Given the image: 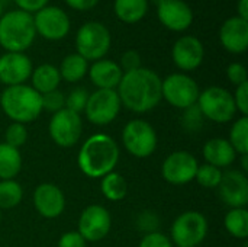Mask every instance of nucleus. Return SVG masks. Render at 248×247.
<instances>
[{
    "label": "nucleus",
    "instance_id": "nucleus-1",
    "mask_svg": "<svg viewBox=\"0 0 248 247\" xmlns=\"http://www.w3.org/2000/svg\"><path fill=\"white\" fill-rule=\"evenodd\" d=\"M116 92L121 105L135 114L150 112L163 99L161 79L155 71L147 67L124 73Z\"/></svg>",
    "mask_w": 248,
    "mask_h": 247
},
{
    "label": "nucleus",
    "instance_id": "nucleus-2",
    "mask_svg": "<svg viewBox=\"0 0 248 247\" xmlns=\"http://www.w3.org/2000/svg\"><path fill=\"white\" fill-rule=\"evenodd\" d=\"M119 146L108 134L99 132L90 135L80 147L77 165L90 179H102L113 172L119 162Z\"/></svg>",
    "mask_w": 248,
    "mask_h": 247
},
{
    "label": "nucleus",
    "instance_id": "nucleus-3",
    "mask_svg": "<svg viewBox=\"0 0 248 247\" xmlns=\"http://www.w3.org/2000/svg\"><path fill=\"white\" fill-rule=\"evenodd\" d=\"M0 106L12 122H33L42 112L41 95L28 84L4 87L0 95Z\"/></svg>",
    "mask_w": 248,
    "mask_h": 247
},
{
    "label": "nucleus",
    "instance_id": "nucleus-4",
    "mask_svg": "<svg viewBox=\"0 0 248 247\" xmlns=\"http://www.w3.org/2000/svg\"><path fill=\"white\" fill-rule=\"evenodd\" d=\"M35 38L32 15L19 9L3 13L0 17V47L6 52H25Z\"/></svg>",
    "mask_w": 248,
    "mask_h": 247
},
{
    "label": "nucleus",
    "instance_id": "nucleus-5",
    "mask_svg": "<svg viewBox=\"0 0 248 247\" xmlns=\"http://www.w3.org/2000/svg\"><path fill=\"white\" fill-rule=\"evenodd\" d=\"M112 45V35L100 22H86L76 33V49L87 61L105 58Z\"/></svg>",
    "mask_w": 248,
    "mask_h": 247
},
{
    "label": "nucleus",
    "instance_id": "nucleus-6",
    "mask_svg": "<svg viewBox=\"0 0 248 247\" xmlns=\"http://www.w3.org/2000/svg\"><path fill=\"white\" fill-rule=\"evenodd\" d=\"M196 105L203 118L217 124H227L232 121L237 114L232 93L221 86H211L202 90Z\"/></svg>",
    "mask_w": 248,
    "mask_h": 247
},
{
    "label": "nucleus",
    "instance_id": "nucleus-7",
    "mask_svg": "<svg viewBox=\"0 0 248 247\" xmlns=\"http://www.w3.org/2000/svg\"><path fill=\"white\" fill-rule=\"evenodd\" d=\"M201 89L193 77L186 73H173L161 80V98L177 109L196 105Z\"/></svg>",
    "mask_w": 248,
    "mask_h": 247
},
{
    "label": "nucleus",
    "instance_id": "nucleus-8",
    "mask_svg": "<svg viewBox=\"0 0 248 247\" xmlns=\"http://www.w3.org/2000/svg\"><path fill=\"white\" fill-rule=\"evenodd\" d=\"M157 143L154 127L144 119H131L122 130V144L125 150L137 159L150 157L155 151Z\"/></svg>",
    "mask_w": 248,
    "mask_h": 247
},
{
    "label": "nucleus",
    "instance_id": "nucleus-9",
    "mask_svg": "<svg viewBox=\"0 0 248 247\" xmlns=\"http://www.w3.org/2000/svg\"><path fill=\"white\" fill-rule=\"evenodd\" d=\"M170 234L177 247H198L206 239L208 220L198 211H185L173 221Z\"/></svg>",
    "mask_w": 248,
    "mask_h": 247
},
{
    "label": "nucleus",
    "instance_id": "nucleus-10",
    "mask_svg": "<svg viewBox=\"0 0 248 247\" xmlns=\"http://www.w3.org/2000/svg\"><path fill=\"white\" fill-rule=\"evenodd\" d=\"M121 106V99L116 90L96 89L93 93H89L84 112L86 118L92 124L97 127H105L118 118Z\"/></svg>",
    "mask_w": 248,
    "mask_h": 247
},
{
    "label": "nucleus",
    "instance_id": "nucleus-11",
    "mask_svg": "<svg viewBox=\"0 0 248 247\" xmlns=\"http://www.w3.org/2000/svg\"><path fill=\"white\" fill-rule=\"evenodd\" d=\"M51 140L62 147L70 148L78 143L83 132V121L80 114H76L67 108L52 114V118L48 125Z\"/></svg>",
    "mask_w": 248,
    "mask_h": 247
},
{
    "label": "nucleus",
    "instance_id": "nucleus-12",
    "mask_svg": "<svg viewBox=\"0 0 248 247\" xmlns=\"http://www.w3.org/2000/svg\"><path fill=\"white\" fill-rule=\"evenodd\" d=\"M33 25L36 35H41L48 41H60L70 33L71 22L68 15L58 6H45L35 15Z\"/></svg>",
    "mask_w": 248,
    "mask_h": 247
},
{
    "label": "nucleus",
    "instance_id": "nucleus-13",
    "mask_svg": "<svg viewBox=\"0 0 248 247\" xmlns=\"http://www.w3.org/2000/svg\"><path fill=\"white\" fill-rule=\"evenodd\" d=\"M198 167L199 162L192 153L186 150L173 151L161 165V176L171 185H186L195 181Z\"/></svg>",
    "mask_w": 248,
    "mask_h": 247
},
{
    "label": "nucleus",
    "instance_id": "nucleus-14",
    "mask_svg": "<svg viewBox=\"0 0 248 247\" xmlns=\"http://www.w3.org/2000/svg\"><path fill=\"white\" fill-rule=\"evenodd\" d=\"M112 227V217L109 211L99 204L86 207L78 218V234L86 242H100L105 239Z\"/></svg>",
    "mask_w": 248,
    "mask_h": 247
},
{
    "label": "nucleus",
    "instance_id": "nucleus-15",
    "mask_svg": "<svg viewBox=\"0 0 248 247\" xmlns=\"http://www.w3.org/2000/svg\"><path fill=\"white\" fill-rule=\"evenodd\" d=\"M160 23L173 32H183L193 23V10L185 0H154Z\"/></svg>",
    "mask_w": 248,
    "mask_h": 247
},
{
    "label": "nucleus",
    "instance_id": "nucleus-16",
    "mask_svg": "<svg viewBox=\"0 0 248 247\" xmlns=\"http://www.w3.org/2000/svg\"><path fill=\"white\" fill-rule=\"evenodd\" d=\"M205 58V47L198 36L183 35L171 48V60L182 71H193L199 68Z\"/></svg>",
    "mask_w": 248,
    "mask_h": 247
},
{
    "label": "nucleus",
    "instance_id": "nucleus-17",
    "mask_svg": "<svg viewBox=\"0 0 248 247\" xmlns=\"http://www.w3.org/2000/svg\"><path fill=\"white\" fill-rule=\"evenodd\" d=\"M33 66L25 52H4L0 55V83L6 87L25 84L32 74Z\"/></svg>",
    "mask_w": 248,
    "mask_h": 247
},
{
    "label": "nucleus",
    "instance_id": "nucleus-18",
    "mask_svg": "<svg viewBox=\"0 0 248 247\" xmlns=\"http://www.w3.org/2000/svg\"><path fill=\"white\" fill-rule=\"evenodd\" d=\"M219 198L230 208H246L248 204V178L241 170H228L222 173L217 188Z\"/></svg>",
    "mask_w": 248,
    "mask_h": 247
},
{
    "label": "nucleus",
    "instance_id": "nucleus-19",
    "mask_svg": "<svg viewBox=\"0 0 248 247\" xmlns=\"http://www.w3.org/2000/svg\"><path fill=\"white\" fill-rule=\"evenodd\" d=\"M33 207L44 218H57L65 210V197L62 191L49 182L41 183L33 191Z\"/></svg>",
    "mask_w": 248,
    "mask_h": 247
},
{
    "label": "nucleus",
    "instance_id": "nucleus-20",
    "mask_svg": "<svg viewBox=\"0 0 248 247\" xmlns=\"http://www.w3.org/2000/svg\"><path fill=\"white\" fill-rule=\"evenodd\" d=\"M219 42L231 54H243L248 48V22L238 16L228 17L219 28Z\"/></svg>",
    "mask_w": 248,
    "mask_h": 247
},
{
    "label": "nucleus",
    "instance_id": "nucleus-21",
    "mask_svg": "<svg viewBox=\"0 0 248 247\" xmlns=\"http://www.w3.org/2000/svg\"><path fill=\"white\" fill-rule=\"evenodd\" d=\"M87 74L90 77V82L97 89L116 90V87L121 83V79L124 76V71L121 70V67L116 61L102 58V60L93 61V64L89 67Z\"/></svg>",
    "mask_w": 248,
    "mask_h": 247
},
{
    "label": "nucleus",
    "instance_id": "nucleus-22",
    "mask_svg": "<svg viewBox=\"0 0 248 247\" xmlns=\"http://www.w3.org/2000/svg\"><path fill=\"white\" fill-rule=\"evenodd\" d=\"M202 153H203V159L206 165L215 166L221 170L225 167H230L237 159V153L230 144V141L225 138H219V137L208 140L203 146Z\"/></svg>",
    "mask_w": 248,
    "mask_h": 247
},
{
    "label": "nucleus",
    "instance_id": "nucleus-23",
    "mask_svg": "<svg viewBox=\"0 0 248 247\" xmlns=\"http://www.w3.org/2000/svg\"><path fill=\"white\" fill-rule=\"evenodd\" d=\"M31 82H32V87L39 95H45L52 90H57L61 83V76H60L58 67L48 64V63L38 66L36 68L32 70Z\"/></svg>",
    "mask_w": 248,
    "mask_h": 247
},
{
    "label": "nucleus",
    "instance_id": "nucleus-24",
    "mask_svg": "<svg viewBox=\"0 0 248 247\" xmlns=\"http://www.w3.org/2000/svg\"><path fill=\"white\" fill-rule=\"evenodd\" d=\"M148 7H150L148 0H115L113 1L115 16L126 25H135L141 22L148 13Z\"/></svg>",
    "mask_w": 248,
    "mask_h": 247
},
{
    "label": "nucleus",
    "instance_id": "nucleus-25",
    "mask_svg": "<svg viewBox=\"0 0 248 247\" xmlns=\"http://www.w3.org/2000/svg\"><path fill=\"white\" fill-rule=\"evenodd\" d=\"M58 71L61 80H65L67 83H77L86 77L89 71V61L84 60L80 54L73 52L62 58Z\"/></svg>",
    "mask_w": 248,
    "mask_h": 247
},
{
    "label": "nucleus",
    "instance_id": "nucleus-26",
    "mask_svg": "<svg viewBox=\"0 0 248 247\" xmlns=\"http://www.w3.org/2000/svg\"><path fill=\"white\" fill-rule=\"evenodd\" d=\"M22 169V156L19 148L0 143V181L15 179Z\"/></svg>",
    "mask_w": 248,
    "mask_h": 247
},
{
    "label": "nucleus",
    "instance_id": "nucleus-27",
    "mask_svg": "<svg viewBox=\"0 0 248 247\" xmlns=\"http://www.w3.org/2000/svg\"><path fill=\"white\" fill-rule=\"evenodd\" d=\"M100 191L106 199H109L112 202H118L126 197L128 185H126V181L124 179V176L113 170L102 178Z\"/></svg>",
    "mask_w": 248,
    "mask_h": 247
},
{
    "label": "nucleus",
    "instance_id": "nucleus-28",
    "mask_svg": "<svg viewBox=\"0 0 248 247\" xmlns=\"http://www.w3.org/2000/svg\"><path fill=\"white\" fill-rule=\"evenodd\" d=\"M225 230L238 240L248 237V211L246 208H231L224 220Z\"/></svg>",
    "mask_w": 248,
    "mask_h": 247
},
{
    "label": "nucleus",
    "instance_id": "nucleus-29",
    "mask_svg": "<svg viewBox=\"0 0 248 247\" xmlns=\"http://www.w3.org/2000/svg\"><path fill=\"white\" fill-rule=\"evenodd\" d=\"M23 199V189L15 179L0 181V210H12Z\"/></svg>",
    "mask_w": 248,
    "mask_h": 247
},
{
    "label": "nucleus",
    "instance_id": "nucleus-30",
    "mask_svg": "<svg viewBox=\"0 0 248 247\" xmlns=\"http://www.w3.org/2000/svg\"><path fill=\"white\" fill-rule=\"evenodd\" d=\"M230 144L235 150L237 154H248V118H238L230 131Z\"/></svg>",
    "mask_w": 248,
    "mask_h": 247
},
{
    "label": "nucleus",
    "instance_id": "nucleus-31",
    "mask_svg": "<svg viewBox=\"0 0 248 247\" xmlns=\"http://www.w3.org/2000/svg\"><path fill=\"white\" fill-rule=\"evenodd\" d=\"M222 170L215 167V166H211V165H199L198 167V172H196V176H195V181L206 188V189H215L219 186L221 183V179H222Z\"/></svg>",
    "mask_w": 248,
    "mask_h": 247
},
{
    "label": "nucleus",
    "instance_id": "nucleus-32",
    "mask_svg": "<svg viewBox=\"0 0 248 247\" xmlns=\"http://www.w3.org/2000/svg\"><path fill=\"white\" fill-rule=\"evenodd\" d=\"M26 141H28V130L23 124L12 122L6 128V132H4V143L6 144L12 146L15 148H19Z\"/></svg>",
    "mask_w": 248,
    "mask_h": 247
},
{
    "label": "nucleus",
    "instance_id": "nucleus-33",
    "mask_svg": "<svg viewBox=\"0 0 248 247\" xmlns=\"http://www.w3.org/2000/svg\"><path fill=\"white\" fill-rule=\"evenodd\" d=\"M87 99H89V92L83 87H76L65 96V108L76 114H81L84 112Z\"/></svg>",
    "mask_w": 248,
    "mask_h": 247
},
{
    "label": "nucleus",
    "instance_id": "nucleus-34",
    "mask_svg": "<svg viewBox=\"0 0 248 247\" xmlns=\"http://www.w3.org/2000/svg\"><path fill=\"white\" fill-rule=\"evenodd\" d=\"M41 100H42V111H46L51 114H55L65 108V95L60 92L58 89L49 93L41 95Z\"/></svg>",
    "mask_w": 248,
    "mask_h": 247
},
{
    "label": "nucleus",
    "instance_id": "nucleus-35",
    "mask_svg": "<svg viewBox=\"0 0 248 247\" xmlns=\"http://www.w3.org/2000/svg\"><path fill=\"white\" fill-rule=\"evenodd\" d=\"M183 125L187 131H198L203 125V115L201 114L198 105H193V106L185 109Z\"/></svg>",
    "mask_w": 248,
    "mask_h": 247
},
{
    "label": "nucleus",
    "instance_id": "nucleus-36",
    "mask_svg": "<svg viewBox=\"0 0 248 247\" xmlns=\"http://www.w3.org/2000/svg\"><path fill=\"white\" fill-rule=\"evenodd\" d=\"M121 70L124 73H128V71H134L137 68H141V55L138 51L135 49H128L122 54L121 57V63H118Z\"/></svg>",
    "mask_w": 248,
    "mask_h": 247
},
{
    "label": "nucleus",
    "instance_id": "nucleus-37",
    "mask_svg": "<svg viewBox=\"0 0 248 247\" xmlns=\"http://www.w3.org/2000/svg\"><path fill=\"white\" fill-rule=\"evenodd\" d=\"M138 247H173V243L166 234L160 231H153V233H147L141 239Z\"/></svg>",
    "mask_w": 248,
    "mask_h": 247
},
{
    "label": "nucleus",
    "instance_id": "nucleus-38",
    "mask_svg": "<svg viewBox=\"0 0 248 247\" xmlns=\"http://www.w3.org/2000/svg\"><path fill=\"white\" fill-rule=\"evenodd\" d=\"M234 102H235V108L237 112L241 114V116H247L248 115V82L243 83L240 86L235 87V92L232 93Z\"/></svg>",
    "mask_w": 248,
    "mask_h": 247
},
{
    "label": "nucleus",
    "instance_id": "nucleus-39",
    "mask_svg": "<svg viewBox=\"0 0 248 247\" xmlns=\"http://www.w3.org/2000/svg\"><path fill=\"white\" fill-rule=\"evenodd\" d=\"M227 77L237 87L243 83H247V68L241 63H231L227 68Z\"/></svg>",
    "mask_w": 248,
    "mask_h": 247
},
{
    "label": "nucleus",
    "instance_id": "nucleus-40",
    "mask_svg": "<svg viewBox=\"0 0 248 247\" xmlns=\"http://www.w3.org/2000/svg\"><path fill=\"white\" fill-rule=\"evenodd\" d=\"M86 243L87 242L78 234V231H67L60 237L57 247H86Z\"/></svg>",
    "mask_w": 248,
    "mask_h": 247
},
{
    "label": "nucleus",
    "instance_id": "nucleus-41",
    "mask_svg": "<svg viewBox=\"0 0 248 247\" xmlns=\"http://www.w3.org/2000/svg\"><path fill=\"white\" fill-rule=\"evenodd\" d=\"M19 10L26 12L29 15H35L41 9L49 4V0H15Z\"/></svg>",
    "mask_w": 248,
    "mask_h": 247
},
{
    "label": "nucleus",
    "instance_id": "nucleus-42",
    "mask_svg": "<svg viewBox=\"0 0 248 247\" xmlns=\"http://www.w3.org/2000/svg\"><path fill=\"white\" fill-rule=\"evenodd\" d=\"M64 1L73 10L87 12V10H92L93 7H96L100 0H64Z\"/></svg>",
    "mask_w": 248,
    "mask_h": 247
},
{
    "label": "nucleus",
    "instance_id": "nucleus-43",
    "mask_svg": "<svg viewBox=\"0 0 248 247\" xmlns=\"http://www.w3.org/2000/svg\"><path fill=\"white\" fill-rule=\"evenodd\" d=\"M237 16L248 22V0H238L237 3Z\"/></svg>",
    "mask_w": 248,
    "mask_h": 247
},
{
    "label": "nucleus",
    "instance_id": "nucleus-44",
    "mask_svg": "<svg viewBox=\"0 0 248 247\" xmlns=\"http://www.w3.org/2000/svg\"><path fill=\"white\" fill-rule=\"evenodd\" d=\"M241 166H243V172L247 173L248 172V154H243L241 156Z\"/></svg>",
    "mask_w": 248,
    "mask_h": 247
},
{
    "label": "nucleus",
    "instance_id": "nucleus-45",
    "mask_svg": "<svg viewBox=\"0 0 248 247\" xmlns=\"http://www.w3.org/2000/svg\"><path fill=\"white\" fill-rule=\"evenodd\" d=\"M3 16V1L0 0V17Z\"/></svg>",
    "mask_w": 248,
    "mask_h": 247
},
{
    "label": "nucleus",
    "instance_id": "nucleus-46",
    "mask_svg": "<svg viewBox=\"0 0 248 247\" xmlns=\"http://www.w3.org/2000/svg\"><path fill=\"white\" fill-rule=\"evenodd\" d=\"M0 220H1V210H0Z\"/></svg>",
    "mask_w": 248,
    "mask_h": 247
}]
</instances>
